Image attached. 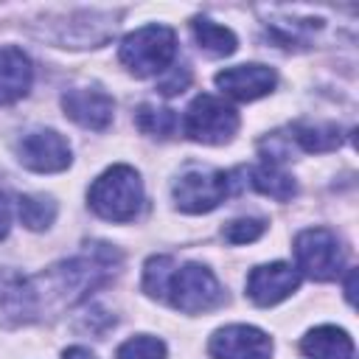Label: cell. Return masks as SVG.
Returning <instances> with one entry per match:
<instances>
[{"label":"cell","instance_id":"6da1fadb","mask_svg":"<svg viewBox=\"0 0 359 359\" xmlns=\"http://www.w3.org/2000/svg\"><path fill=\"white\" fill-rule=\"evenodd\" d=\"M90 208L107 222H132L143 205V185L132 165L107 168L87 191Z\"/></svg>","mask_w":359,"mask_h":359},{"label":"cell","instance_id":"7a4b0ae2","mask_svg":"<svg viewBox=\"0 0 359 359\" xmlns=\"http://www.w3.org/2000/svg\"><path fill=\"white\" fill-rule=\"evenodd\" d=\"M177 56V34L168 25H143L123 36L121 62L140 79L157 76L171 67Z\"/></svg>","mask_w":359,"mask_h":359},{"label":"cell","instance_id":"3957f363","mask_svg":"<svg viewBox=\"0 0 359 359\" xmlns=\"http://www.w3.org/2000/svg\"><path fill=\"white\" fill-rule=\"evenodd\" d=\"M163 300H168L182 314H205V311H213L216 306H222L224 292L208 266L182 264V266L171 269Z\"/></svg>","mask_w":359,"mask_h":359},{"label":"cell","instance_id":"277c9868","mask_svg":"<svg viewBox=\"0 0 359 359\" xmlns=\"http://www.w3.org/2000/svg\"><path fill=\"white\" fill-rule=\"evenodd\" d=\"M238 171H188L174 182V202L185 213H208L241 188Z\"/></svg>","mask_w":359,"mask_h":359},{"label":"cell","instance_id":"5b68a950","mask_svg":"<svg viewBox=\"0 0 359 359\" xmlns=\"http://www.w3.org/2000/svg\"><path fill=\"white\" fill-rule=\"evenodd\" d=\"M238 132V112L216 95H196L185 112V135L196 143L219 146Z\"/></svg>","mask_w":359,"mask_h":359},{"label":"cell","instance_id":"8992f818","mask_svg":"<svg viewBox=\"0 0 359 359\" xmlns=\"http://www.w3.org/2000/svg\"><path fill=\"white\" fill-rule=\"evenodd\" d=\"M294 261L297 269H303L314 280H334L342 269V244L339 238L325 227L303 230L294 238Z\"/></svg>","mask_w":359,"mask_h":359},{"label":"cell","instance_id":"52a82bcc","mask_svg":"<svg viewBox=\"0 0 359 359\" xmlns=\"http://www.w3.org/2000/svg\"><path fill=\"white\" fill-rule=\"evenodd\" d=\"M208 351L213 359H272V339L255 325L236 323L219 328L210 337Z\"/></svg>","mask_w":359,"mask_h":359},{"label":"cell","instance_id":"ba28073f","mask_svg":"<svg viewBox=\"0 0 359 359\" xmlns=\"http://www.w3.org/2000/svg\"><path fill=\"white\" fill-rule=\"evenodd\" d=\"M17 157L31 171L53 174V171H65L70 165V146L59 132L36 129V132H28L17 143Z\"/></svg>","mask_w":359,"mask_h":359},{"label":"cell","instance_id":"9c48e42d","mask_svg":"<svg viewBox=\"0 0 359 359\" xmlns=\"http://www.w3.org/2000/svg\"><path fill=\"white\" fill-rule=\"evenodd\" d=\"M300 283V275L294 266L275 261V264H264L255 266L247 278V294L255 306H275L280 300H286Z\"/></svg>","mask_w":359,"mask_h":359},{"label":"cell","instance_id":"30bf717a","mask_svg":"<svg viewBox=\"0 0 359 359\" xmlns=\"http://www.w3.org/2000/svg\"><path fill=\"white\" fill-rule=\"evenodd\" d=\"M62 109L70 121H76L84 129H107L112 123V112L115 104L104 90L95 87H73L62 95Z\"/></svg>","mask_w":359,"mask_h":359},{"label":"cell","instance_id":"8fae6325","mask_svg":"<svg viewBox=\"0 0 359 359\" xmlns=\"http://www.w3.org/2000/svg\"><path fill=\"white\" fill-rule=\"evenodd\" d=\"M222 93L233 95L236 101H255L275 87V70L266 65H236L216 76Z\"/></svg>","mask_w":359,"mask_h":359},{"label":"cell","instance_id":"7c38bea8","mask_svg":"<svg viewBox=\"0 0 359 359\" xmlns=\"http://www.w3.org/2000/svg\"><path fill=\"white\" fill-rule=\"evenodd\" d=\"M31 79H34L31 59L14 45H3L0 48V104L20 101L31 90Z\"/></svg>","mask_w":359,"mask_h":359},{"label":"cell","instance_id":"4fadbf2b","mask_svg":"<svg viewBox=\"0 0 359 359\" xmlns=\"http://www.w3.org/2000/svg\"><path fill=\"white\" fill-rule=\"evenodd\" d=\"M300 351L309 359H353V339L337 325H320L303 337Z\"/></svg>","mask_w":359,"mask_h":359},{"label":"cell","instance_id":"5bb4252c","mask_svg":"<svg viewBox=\"0 0 359 359\" xmlns=\"http://www.w3.org/2000/svg\"><path fill=\"white\" fill-rule=\"evenodd\" d=\"M191 31H194V39L202 50H208L210 56H230L236 50V34L224 25H216L213 20L208 17H196L191 22Z\"/></svg>","mask_w":359,"mask_h":359},{"label":"cell","instance_id":"9a60e30c","mask_svg":"<svg viewBox=\"0 0 359 359\" xmlns=\"http://www.w3.org/2000/svg\"><path fill=\"white\" fill-rule=\"evenodd\" d=\"M250 177H252V185H255L261 194H266V196H272V199H278V202L292 199L294 191H297L294 180H292L278 163H269V160H264L258 168H252Z\"/></svg>","mask_w":359,"mask_h":359},{"label":"cell","instance_id":"2e32d148","mask_svg":"<svg viewBox=\"0 0 359 359\" xmlns=\"http://www.w3.org/2000/svg\"><path fill=\"white\" fill-rule=\"evenodd\" d=\"M294 143H300L306 151H331L342 143V132L337 123H294L292 126Z\"/></svg>","mask_w":359,"mask_h":359},{"label":"cell","instance_id":"e0dca14e","mask_svg":"<svg viewBox=\"0 0 359 359\" xmlns=\"http://www.w3.org/2000/svg\"><path fill=\"white\" fill-rule=\"evenodd\" d=\"M17 213L28 230H45L56 219V202L42 194H25L17 196Z\"/></svg>","mask_w":359,"mask_h":359},{"label":"cell","instance_id":"ac0fdd59","mask_svg":"<svg viewBox=\"0 0 359 359\" xmlns=\"http://www.w3.org/2000/svg\"><path fill=\"white\" fill-rule=\"evenodd\" d=\"M140 132L151 135V137H171L177 132V115L174 109H160V107H151V104H143L135 115Z\"/></svg>","mask_w":359,"mask_h":359},{"label":"cell","instance_id":"d6986e66","mask_svg":"<svg viewBox=\"0 0 359 359\" xmlns=\"http://www.w3.org/2000/svg\"><path fill=\"white\" fill-rule=\"evenodd\" d=\"M174 266H177L174 258H168V255H151V258L146 261V266H143V289H146V294L163 300L165 283H168Z\"/></svg>","mask_w":359,"mask_h":359},{"label":"cell","instance_id":"ffe728a7","mask_svg":"<svg viewBox=\"0 0 359 359\" xmlns=\"http://www.w3.org/2000/svg\"><path fill=\"white\" fill-rule=\"evenodd\" d=\"M115 359H165V345H163L157 337L140 334V337L126 339V342L118 348Z\"/></svg>","mask_w":359,"mask_h":359},{"label":"cell","instance_id":"44dd1931","mask_svg":"<svg viewBox=\"0 0 359 359\" xmlns=\"http://www.w3.org/2000/svg\"><path fill=\"white\" fill-rule=\"evenodd\" d=\"M264 227H266V224H264L261 219H236V222L224 224L222 236H224V241H230V244H250V241L261 238Z\"/></svg>","mask_w":359,"mask_h":359},{"label":"cell","instance_id":"7402d4cb","mask_svg":"<svg viewBox=\"0 0 359 359\" xmlns=\"http://www.w3.org/2000/svg\"><path fill=\"white\" fill-rule=\"evenodd\" d=\"M188 81H191V70H188L185 65H182L180 70L174 67V70H171V76L160 84V93H163V95H177V93H182V90L188 87Z\"/></svg>","mask_w":359,"mask_h":359},{"label":"cell","instance_id":"603a6c76","mask_svg":"<svg viewBox=\"0 0 359 359\" xmlns=\"http://www.w3.org/2000/svg\"><path fill=\"white\" fill-rule=\"evenodd\" d=\"M8 224H11V208H8L6 194H0V238H6Z\"/></svg>","mask_w":359,"mask_h":359},{"label":"cell","instance_id":"cb8c5ba5","mask_svg":"<svg viewBox=\"0 0 359 359\" xmlns=\"http://www.w3.org/2000/svg\"><path fill=\"white\" fill-rule=\"evenodd\" d=\"M62 359H95V353L87 351V348H81V345H73V348H67L62 353Z\"/></svg>","mask_w":359,"mask_h":359}]
</instances>
